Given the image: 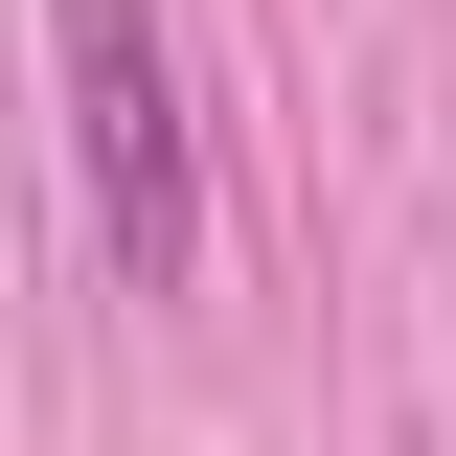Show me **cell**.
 Wrapping results in <instances>:
<instances>
[{
  "label": "cell",
  "instance_id": "obj_1",
  "mask_svg": "<svg viewBox=\"0 0 456 456\" xmlns=\"http://www.w3.org/2000/svg\"><path fill=\"white\" fill-rule=\"evenodd\" d=\"M46 46H69V160H92V251L137 297H183V251H206V183H183V69L137 0H46Z\"/></svg>",
  "mask_w": 456,
  "mask_h": 456
}]
</instances>
